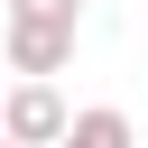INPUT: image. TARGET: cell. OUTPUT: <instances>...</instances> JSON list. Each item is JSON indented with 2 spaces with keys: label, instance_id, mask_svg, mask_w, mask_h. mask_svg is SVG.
I'll return each instance as SVG.
<instances>
[{
  "label": "cell",
  "instance_id": "6da1fadb",
  "mask_svg": "<svg viewBox=\"0 0 148 148\" xmlns=\"http://www.w3.org/2000/svg\"><path fill=\"white\" fill-rule=\"evenodd\" d=\"M0 28H9V74H37V83H56V74L74 65L83 0H9V9H0Z\"/></svg>",
  "mask_w": 148,
  "mask_h": 148
},
{
  "label": "cell",
  "instance_id": "7a4b0ae2",
  "mask_svg": "<svg viewBox=\"0 0 148 148\" xmlns=\"http://www.w3.org/2000/svg\"><path fill=\"white\" fill-rule=\"evenodd\" d=\"M65 120H74V111H65V92H56V83H37V74H18V83L0 92V139H18V148H56V139H65Z\"/></svg>",
  "mask_w": 148,
  "mask_h": 148
},
{
  "label": "cell",
  "instance_id": "3957f363",
  "mask_svg": "<svg viewBox=\"0 0 148 148\" xmlns=\"http://www.w3.org/2000/svg\"><path fill=\"white\" fill-rule=\"evenodd\" d=\"M56 148H139V130H130V111L92 102V111H74V120H65V139H56Z\"/></svg>",
  "mask_w": 148,
  "mask_h": 148
},
{
  "label": "cell",
  "instance_id": "277c9868",
  "mask_svg": "<svg viewBox=\"0 0 148 148\" xmlns=\"http://www.w3.org/2000/svg\"><path fill=\"white\" fill-rule=\"evenodd\" d=\"M0 148H18V139H0Z\"/></svg>",
  "mask_w": 148,
  "mask_h": 148
}]
</instances>
